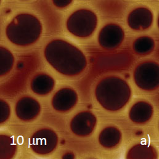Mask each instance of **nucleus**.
I'll return each mask as SVG.
<instances>
[{
	"mask_svg": "<svg viewBox=\"0 0 159 159\" xmlns=\"http://www.w3.org/2000/svg\"><path fill=\"white\" fill-rule=\"evenodd\" d=\"M44 56L47 62L57 72L67 77L79 75L87 66L84 54L66 40L51 41L44 48Z\"/></svg>",
	"mask_w": 159,
	"mask_h": 159,
	"instance_id": "obj_1",
	"label": "nucleus"
},
{
	"mask_svg": "<svg viewBox=\"0 0 159 159\" xmlns=\"http://www.w3.org/2000/svg\"><path fill=\"white\" fill-rule=\"evenodd\" d=\"M95 96L104 109L117 111L129 101L131 89L125 80L119 77L109 76L98 83L95 89Z\"/></svg>",
	"mask_w": 159,
	"mask_h": 159,
	"instance_id": "obj_2",
	"label": "nucleus"
},
{
	"mask_svg": "<svg viewBox=\"0 0 159 159\" xmlns=\"http://www.w3.org/2000/svg\"><path fill=\"white\" fill-rule=\"evenodd\" d=\"M43 27L35 16L22 13L17 15L7 25L6 35L12 43L20 46H28L40 39Z\"/></svg>",
	"mask_w": 159,
	"mask_h": 159,
	"instance_id": "obj_3",
	"label": "nucleus"
},
{
	"mask_svg": "<svg viewBox=\"0 0 159 159\" xmlns=\"http://www.w3.org/2000/svg\"><path fill=\"white\" fill-rule=\"evenodd\" d=\"M98 25V17L91 10L81 9L72 13L67 20V29L73 35L86 38L91 35Z\"/></svg>",
	"mask_w": 159,
	"mask_h": 159,
	"instance_id": "obj_4",
	"label": "nucleus"
},
{
	"mask_svg": "<svg viewBox=\"0 0 159 159\" xmlns=\"http://www.w3.org/2000/svg\"><path fill=\"white\" fill-rule=\"evenodd\" d=\"M159 76V64L154 61H146L139 64L133 73V79L137 86L147 91L158 88Z\"/></svg>",
	"mask_w": 159,
	"mask_h": 159,
	"instance_id": "obj_5",
	"label": "nucleus"
},
{
	"mask_svg": "<svg viewBox=\"0 0 159 159\" xmlns=\"http://www.w3.org/2000/svg\"><path fill=\"white\" fill-rule=\"evenodd\" d=\"M57 144L58 136L56 133L49 128H43L32 136L30 146L35 153L44 156L52 152Z\"/></svg>",
	"mask_w": 159,
	"mask_h": 159,
	"instance_id": "obj_6",
	"label": "nucleus"
},
{
	"mask_svg": "<svg viewBox=\"0 0 159 159\" xmlns=\"http://www.w3.org/2000/svg\"><path fill=\"white\" fill-rule=\"evenodd\" d=\"M125 39V32L122 27L116 24H109L100 31L98 43L104 49L112 51L118 48Z\"/></svg>",
	"mask_w": 159,
	"mask_h": 159,
	"instance_id": "obj_7",
	"label": "nucleus"
},
{
	"mask_svg": "<svg viewBox=\"0 0 159 159\" xmlns=\"http://www.w3.org/2000/svg\"><path fill=\"white\" fill-rule=\"evenodd\" d=\"M97 119L90 111H83L77 114L70 121V126L72 133L80 137L90 135L95 129Z\"/></svg>",
	"mask_w": 159,
	"mask_h": 159,
	"instance_id": "obj_8",
	"label": "nucleus"
},
{
	"mask_svg": "<svg viewBox=\"0 0 159 159\" xmlns=\"http://www.w3.org/2000/svg\"><path fill=\"white\" fill-rule=\"evenodd\" d=\"M77 92L70 88H64L57 91L52 99L53 109L59 112H66L73 109L78 102Z\"/></svg>",
	"mask_w": 159,
	"mask_h": 159,
	"instance_id": "obj_9",
	"label": "nucleus"
},
{
	"mask_svg": "<svg viewBox=\"0 0 159 159\" xmlns=\"http://www.w3.org/2000/svg\"><path fill=\"white\" fill-rule=\"evenodd\" d=\"M15 112L19 119L24 121H30L35 119L39 116L41 105L34 98L25 96L17 102Z\"/></svg>",
	"mask_w": 159,
	"mask_h": 159,
	"instance_id": "obj_10",
	"label": "nucleus"
},
{
	"mask_svg": "<svg viewBox=\"0 0 159 159\" xmlns=\"http://www.w3.org/2000/svg\"><path fill=\"white\" fill-rule=\"evenodd\" d=\"M154 16L152 11L144 7H140L133 10L128 16V26L136 31H143L149 29L152 25Z\"/></svg>",
	"mask_w": 159,
	"mask_h": 159,
	"instance_id": "obj_11",
	"label": "nucleus"
},
{
	"mask_svg": "<svg viewBox=\"0 0 159 159\" xmlns=\"http://www.w3.org/2000/svg\"><path fill=\"white\" fill-rule=\"evenodd\" d=\"M154 108L146 101H139L134 104L129 112L130 120L137 124H144L148 122L152 117Z\"/></svg>",
	"mask_w": 159,
	"mask_h": 159,
	"instance_id": "obj_12",
	"label": "nucleus"
},
{
	"mask_svg": "<svg viewBox=\"0 0 159 159\" xmlns=\"http://www.w3.org/2000/svg\"><path fill=\"white\" fill-rule=\"evenodd\" d=\"M54 86V80L46 74H39L35 76L30 84L32 91L39 96L49 94L53 90Z\"/></svg>",
	"mask_w": 159,
	"mask_h": 159,
	"instance_id": "obj_13",
	"label": "nucleus"
},
{
	"mask_svg": "<svg viewBox=\"0 0 159 159\" xmlns=\"http://www.w3.org/2000/svg\"><path fill=\"white\" fill-rule=\"evenodd\" d=\"M121 133L114 126H109L102 130L99 136V143L104 148L112 149L118 146L121 140Z\"/></svg>",
	"mask_w": 159,
	"mask_h": 159,
	"instance_id": "obj_14",
	"label": "nucleus"
},
{
	"mask_svg": "<svg viewBox=\"0 0 159 159\" xmlns=\"http://www.w3.org/2000/svg\"><path fill=\"white\" fill-rule=\"evenodd\" d=\"M157 152L154 148L146 144H138L130 149L128 152V159H156Z\"/></svg>",
	"mask_w": 159,
	"mask_h": 159,
	"instance_id": "obj_15",
	"label": "nucleus"
},
{
	"mask_svg": "<svg viewBox=\"0 0 159 159\" xmlns=\"http://www.w3.org/2000/svg\"><path fill=\"white\" fill-rule=\"evenodd\" d=\"M155 41L148 36L138 38L133 42V49L134 52L141 56H145L151 54L155 48Z\"/></svg>",
	"mask_w": 159,
	"mask_h": 159,
	"instance_id": "obj_16",
	"label": "nucleus"
},
{
	"mask_svg": "<svg viewBox=\"0 0 159 159\" xmlns=\"http://www.w3.org/2000/svg\"><path fill=\"white\" fill-rule=\"evenodd\" d=\"M17 144L14 138L7 135L1 136V159H11L16 152Z\"/></svg>",
	"mask_w": 159,
	"mask_h": 159,
	"instance_id": "obj_17",
	"label": "nucleus"
},
{
	"mask_svg": "<svg viewBox=\"0 0 159 159\" xmlns=\"http://www.w3.org/2000/svg\"><path fill=\"white\" fill-rule=\"evenodd\" d=\"M1 76L9 74L14 64V57L12 52L6 48L1 47Z\"/></svg>",
	"mask_w": 159,
	"mask_h": 159,
	"instance_id": "obj_18",
	"label": "nucleus"
},
{
	"mask_svg": "<svg viewBox=\"0 0 159 159\" xmlns=\"http://www.w3.org/2000/svg\"><path fill=\"white\" fill-rule=\"evenodd\" d=\"M11 109L9 105L3 99L1 100V123H4L9 118Z\"/></svg>",
	"mask_w": 159,
	"mask_h": 159,
	"instance_id": "obj_19",
	"label": "nucleus"
},
{
	"mask_svg": "<svg viewBox=\"0 0 159 159\" xmlns=\"http://www.w3.org/2000/svg\"><path fill=\"white\" fill-rule=\"evenodd\" d=\"M53 4L54 6L59 8H64L66 7H67L69 6L72 2V1H69V0H62V1H52Z\"/></svg>",
	"mask_w": 159,
	"mask_h": 159,
	"instance_id": "obj_20",
	"label": "nucleus"
}]
</instances>
